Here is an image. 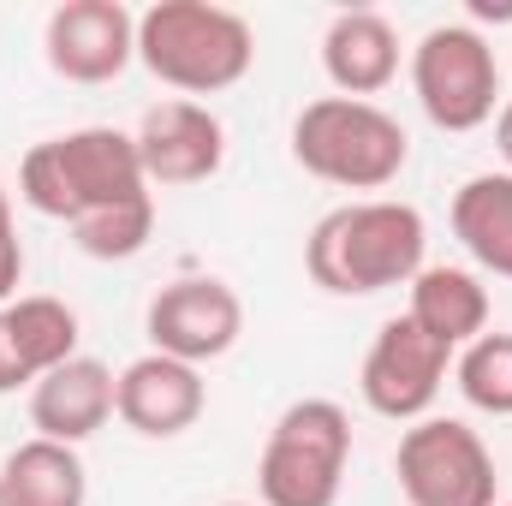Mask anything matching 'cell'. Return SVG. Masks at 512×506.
Instances as JSON below:
<instances>
[{"label": "cell", "instance_id": "obj_1", "mask_svg": "<svg viewBox=\"0 0 512 506\" xmlns=\"http://www.w3.org/2000/svg\"><path fill=\"white\" fill-rule=\"evenodd\" d=\"M423 251H429V227L411 203L364 197V203L328 209L310 227L304 268L334 298H370L387 286H411L423 274Z\"/></svg>", "mask_w": 512, "mask_h": 506}, {"label": "cell", "instance_id": "obj_2", "mask_svg": "<svg viewBox=\"0 0 512 506\" xmlns=\"http://www.w3.org/2000/svg\"><path fill=\"white\" fill-rule=\"evenodd\" d=\"M137 60L185 102L221 96L251 78L256 30L245 12L215 0H155L149 12H137Z\"/></svg>", "mask_w": 512, "mask_h": 506}, {"label": "cell", "instance_id": "obj_3", "mask_svg": "<svg viewBox=\"0 0 512 506\" xmlns=\"http://www.w3.org/2000/svg\"><path fill=\"white\" fill-rule=\"evenodd\" d=\"M18 197H24L36 215H48V221L78 227L84 215L120 209V203L155 197V191H149V179H143V161H137L131 131L78 126V131H66V137L36 143V149L18 161Z\"/></svg>", "mask_w": 512, "mask_h": 506}, {"label": "cell", "instance_id": "obj_4", "mask_svg": "<svg viewBox=\"0 0 512 506\" xmlns=\"http://www.w3.org/2000/svg\"><path fill=\"white\" fill-rule=\"evenodd\" d=\"M292 161L340 191H387L411 161V137L376 102L316 96L292 120Z\"/></svg>", "mask_w": 512, "mask_h": 506}, {"label": "cell", "instance_id": "obj_5", "mask_svg": "<svg viewBox=\"0 0 512 506\" xmlns=\"http://www.w3.org/2000/svg\"><path fill=\"white\" fill-rule=\"evenodd\" d=\"M352 417L340 399H292L256 459V506H340Z\"/></svg>", "mask_w": 512, "mask_h": 506}, {"label": "cell", "instance_id": "obj_6", "mask_svg": "<svg viewBox=\"0 0 512 506\" xmlns=\"http://www.w3.org/2000/svg\"><path fill=\"white\" fill-rule=\"evenodd\" d=\"M411 90L417 108L429 114V126L441 131H477L501 114V60L495 42L453 18V24H429L423 42L411 48Z\"/></svg>", "mask_w": 512, "mask_h": 506}, {"label": "cell", "instance_id": "obj_7", "mask_svg": "<svg viewBox=\"0 0 512 506\" xmlns=\"http://www.w3.org/2000/svg\"><path fill=\"white\" fill-rule=\"evenodd\" d=\"M393 477L405 506H495V453L459 417H423L399 435Z\"/></svg>", "mask_w": 512, "mask_h": 506}, {"label": "cell", "instance_id": "obj_8", "mask_svg": "<svg viewBox=\"0 0 512 506\" xmlns=\"http://www.w3.org/2000/svg\"><path fill=\"white\" fill-rule=\"evenodd\" d=\"M143 334H149V352L203 370V364H215V358H227L239 346V334H245V298L221 274H179V280H167L149 298Z\"/></svg>", "mask_w": 512, "mask_h": 506}, {"label": "cell", "instance_id": "obj_9", "mask_svg": "<svg viewBox=\"0 0 512 506\" xmlns=\"http://www.w3.org/2000/svg\"><path fill=\"white\" fill-rule=\"evenodd\" d=\"M453 370V352L435 346L411 316H393L376 328L370 352H364V370H358V393L364 405L387 417V423H423L447 387Z\"/></svg>", "mask_w": 512, "mask_h": 506}, {"label": "cell", "instance_id": "obj_10", "mask_svg": "<svg viewBox=\"0 0 512 506\" xmlns=\"http://www.w3.org/2000/svg\"><path fill=\"white\" fill-rule=\"evenodd\" d=\"M42 54L66 84H114L137 60V12L120 0H66L42 24Z\"/></svg>", "mask_w": 512, "mask_h": 506}, {"label": "cell", "instance_id": "obj_11", "mask_svg": "<svg viewBox=\"0 0 512 506\" xmlns=\"http://www.w3.org/2000/svg\"><path fill=\"white\" fill-rule=\"evenodd\" d=\"M131 143H137L149 191L155 185H203L227 161V126H221V114L203 108V102H185V96L155 102L143 114V126L131 131Z\"/></svg>", "mask_w": 512, "mask_h": 506}, {"label": "cell", "instance_id": "obj_12", "mask_svg": "<svg viewBox=\"0 0 512 506\" xmlns=\"http://www.w3.org/2000/svg\"><path fill=\"white\" fill-rule=\"evenodd\" d=\"M203 405H209L203 370L179 364V358H161V352L131 358L120 370V387H114V417L143 441H173V435L197 429Z\"/></svg>", "mask_w": 512, "mask_h": 506}, {"label": "cell", "instance_id": "obj_13", "mask_svg": "<svg viewBox=\"0 0 512 506\" xmlns=\"http://www.w3.org/2000/svg\"><path fill=\"white\" fill-rule=\"evenodd\" d=\"M114 387H120V376L102 358H84V352L72 364L36 376V387H30V423H36V435L60 441V447H84L96 429H108Z\"/></svg>", "mask_w": 512, "mask_h": 506}, {"label": "cell", "instance_id": "obj_14", "mask_svg": "<svg viewBox=\"0 0 512 506\" xmlns=\"http://www.w3.org/2000/svg\"><path fill=\"white\" fill-rule=\"evenodd\" d=\"M322 72H328L334 96H352V102L382 96L399 78V30L370 6L334 12L322 30Z\"/></svg>", "mask_w": 512, "mask_h": 506}, {"label": "cell", "instance_id": "obj_15", "mask_svg": "<svg viewBox=\"0 0 512 506\" xmlns=\"http://www.w3.org/2000/svg\"><path fill=\"white\" fill-rule=\"evenodd\" d=\"M405 316L447 352H465L477 334H489V286L471 268H447V262H423V274L411 280V304Z\"/></svg>", "mask_w": 512, "mask_h": 506}, {"label": "cell", "instance_id": "obj_16", "mask_svg": "<svg viewBox=\"0 0 512 506\" xmlns=\"http://www.w3.org/2000/svg\"><path fill=\"white\" fill-rule=\"evenodd\" d=\"M453 239L483 274L512 280V173H477L453 191Z\"/></svg>", "mask_w": 512, "mask_h": 506}, {"label": "cell", "instance_id": "obj_17", "mask_svg": "<svg viewBox=\"0 0 512 506\" xmlns=\"http://www.w3.org/2000/svg\"><path fill=\"white\" fill-rule=\"evenodd\" d=\"M0 495H6V506H84L90 501V471H84L78 447L30 435L6 453Z\"/></svg>", "mask_w": 512, "mask_h": 506}, {"label": "cell", "instance_id": "obj_18", "mask_svg": "<svg viewBox=\"0 0 512 506\" xmlns=\"http://www.w3.org/2000/svg\"><path fill=\"white\" fill-rule=\"evenodd\" d=\"M0 316H6V334H12L18 364L30 370V387H36V376H48V370H60V364L78 358V310H72L66 298L24 292V298H12Z\"/></svg>", "mask_w": 512, "mask_h": 506}, {"label": "cell", "instance_id": "obj_19", "mask_svg": "<svg viewBox=\"0 0 512 506\" xmlns=\"http://www.w3.org/2000/svg\"><path fill=\"white\" fill-rule=\"evenodd\" d=\"M453 381L471 411L512 417V334H477L465 352H453Z\"/></svg>", "mask_w": 512, "mask_h": 506}, {"label": "cell", "instance_id": "obj_20", "mask_svg": "<svg viewBox=\"0 0 512 506\" xmlns=\"http://www.w3.org/2000/svg\"><path fill=\"white\" fill-rule=\"evenodd\" d=\"M155 233V197H137V203H120V209H102V215H84L72 227V245L96 262H131V256L149 245Z\"/></svg>", "mask_w": 512, "mask_h": 506}, {"label": "cell", "instance_id": "obj_21", "mask_svg": "<svg viewBox=\"0 0 512 506\" xmlns=\"http://www.w3.org/2000/svg\"><path fill=\"white\" fill-rule=\"evenodd\" d=\"M18 387H30V370L18 364L12 334H6V316H0V393H18Z\"/></svg>", "mask_w": 512, "mask_h": 506}, {"label": "cell", "instance_id": "obj_22", "mask_svg": "<svg viewBox=\"0 0 512 506\" xmlns=\"http://www.w3.org/2000/svg\"><path fill=\"white\" fill-rule=\"evenodd\" d=\"M489 18H495V24H507L512 0H471V18H465V24H489Z\"/></svg>", "mask_w": 512, "mask_h": 506}, {"label": "cell", "instance_id": "obj_23", "mask_svg": "<svg viewBox=\"0 0 512 506\" xmlns=\"http://www.w3.org/2000/svg\"><path fill=\"white\" fill-rule=\"evenodd\" d=\"M495 149H501V161H507V173H512V96L501 102V114H495Z\"/></svg>", "mask_w": 512, "mask_h": 506}, {"label": "cell", "instance_id": "obj_24", "mask_svg": "<svg viewBox=\"0 0 512 506\" xmlns=\"http://www.w3.org/2000/svg\"><path fill=\"white\" fill-rule=\"evenodd\" d=\"M18 239V227H12V197H6V185H0V245H12Z\"/></svg>", "mask_w": 512, "mask_h": 506}, {"label": "cell", "instance_id": "obj_25", "mask_svg": "<svg viewBox=\"0 0 512 506\" xmlns=\"http://www.w3.org/2000/svg\"><path fill=\"white\" fill-rule=\"evenodd\" d=\"M221 506H256V501H221Z\"/></svg>", "mask_w": 512, "mask_h": 506}, {"label": "cell", "instance_id": "obj_26", "mask_svg": "<svg viewBox=\"0 0 512 506\" xmlns=\"http://www.w3.org/2000/svg\"><path fill=\"white\" fill-rule=\"evenodd\" d=\"M495 506H512V501H495Z\"/></svg>", "mask_w": 512, "mask_h": 506}, {"label": "cell", "instance_id": "obj_27", "mask_svg": "<svg viewBox=\"0 0 512 506\" xmlns=\"http://www.w3.org/2000/svg\"><path fill=\"white\" fill-rule=\"evenodd\" d=\"M0 506H6V495H0Z\"/></svg>", "mask_w": 512, "mask_h": 506}]
</instances>
